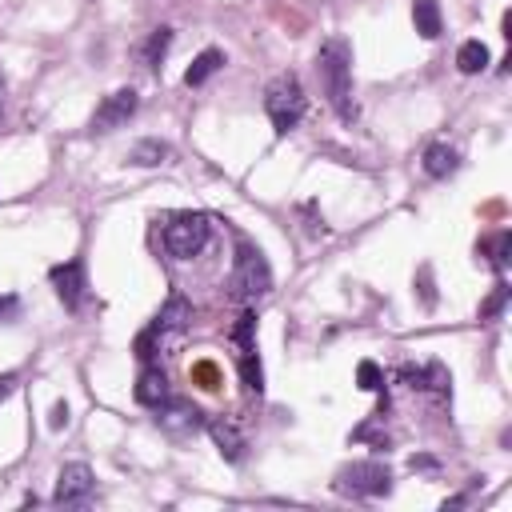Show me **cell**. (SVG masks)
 Masks as SVG:
<instances>
[{"label":"cell","mask_w":512,"mask_h":512,"mask_svg":"<svg viewBox=\"0 0 512 512\" xmlns=\"http://www.w3.org/2000/svg\"><path fill=\"white\" fill-rule=\"evenodd\" d=\"M316 76H320V88L332 104V112L340 120H356V100H352V48L348 40L332 36L320 44L316 52Z\"/></svg>","instance_id":"obj_1"},{"label":"cell","mask_w":512,"mask_h":512,"mask_svg":"<svg viewBox=\"0 0 512 512\" xmlns=\"http://www.w3.org/2000/svg\"><path fill=\"white\" fill-rule=\"evenodd\" d=\"M304 104H308V100H304V88H300L296 72H280V76L268 80V88H264V112H268L276 136H288V132L300 124Z\"/></svg>","instance_id":"obj_2"},{"label":"cell","mask_w":512,"mask_h":512,"mask_svg":"<svg viewBox=\"0 0 512 512\" xmlns=\"http://www.w3.org/2000/svg\"><path fill=\"white\" fill-rule=\"evenodd\" d=\"M208 236H212V224H208L204 212H180V216H172V220L164 224V248H168V256H176V260L200 256V248L208 244Z\"/></svg>","instance_id":"obj_3"},{"label":"cell","mask_w":512,"mask_h":512,"mask_svg":"<svg viewBox=\"0 0 512 512\" xmlns=\"http://www.w3.org/2000/svg\"><path fill=\"white\" fill-rule=\"evenodd\" d=\"M268 288H272V268H268L264 252L252 248V244H240L236 248V268H232V292L240 300H260Z\"/></svg>","instance_id":"obj_4"},{"label":"cell","mask_w":512,"mask_h":512,"mask_svg":"<svg viewBox=\"0 0 512 512\" xmlns=\"http://www.w3.org/2000/svg\"><path fill=\"white\" fill-rule=\"evenodd\" d=\"M336 492L344 496H388L392 492V472L380 460H356L336 472Z\"/></svg>","instance_id":"obj_5"},{"label":"cell","mask_w":512,"mask_h":512,"mask_svg":"<svg viewBox=\"0 0 512 512\" xmlns=\"http://www.w3.org/2000/svg\"><path fill=\"white\" fill-rule=\"evenodd\" d=\"M92 488H96V476L88 464H64L60 476H56V492H52V504L60 508H80L92 500Z\"/></svg>","instance_id":"obj_6"},{"label":"cell","mask_w":512,"mask_h":512,"mask_svg":"<svg viewBox=\"0 0 512 512\" xmlns=\"http://www.w3.org/2000/svg\"><path fill=\"white\" fill-rule=\"evenodd\" d=\"M136 104H140L136 88H116V92H108V96L100 100V108L92 112V132H112V128H120V124H128V116L136 112Z\"/></svg>","instance_id":"obj_7"},{"label":"cell","mask_w":512,"mask_h":512,"mask_svg":"<svg viewBox=\"0 0 512 512\" xmlns=\"http://www.w3.org/2000/svg\"><path fill=\"white\" fill-rule=\"evenodd\" d=\"M52 288H56V296L64 300V308H80V300H84V264L80 260H68V264H56L52 268Z\"/></svg>","instance_id":"obj_8"},{"label":"cell","mask_w":512,"mask_h":512,"mask_svg":"<svg viewBox=\"0 0 512 512\" xmlns=\"http://www.w3.org/2000/svg\"><path fill=\"white\" fill-rule=\"evenodd\" d=\"M160 416V428H168V432H192V428H200V408L196 404H188V400H164L160 408H156Z\"/></svg>","instance_id":"obj_9"},{"label":"cell","mask_w":512,"mask_h":512,"mask_svg":"<svg viewBox=\"0 0 512 512\" xmlns=\"http://www.w3.org/2000/svg\"><path fill=\"white\" fill-rule=\"evenodd\" d=\"M164 400H168V380H164V372H160V368H144L140 380H136V404L160 408Z\"/></svg>","instance_id":"obj_10"},{"label":"cell","mask_w":512,"mask_h":512,"mask_svg":"<svg viewBox=\"0 0 512 512\" xmlns=\"http://www.w3.org/2000/svg\"><path fill=\"white\" fill-rule=\"evenodd\" d=\"M208 432H212V440H216V448H220L224 460L236 464V460L244 456V436H240V428H236L232 420H212Z\"/></svg>","instance_id":"obj_11"},{"label":"cell","mask_w":512,"mask_h":512,"mask_svg":"<svg viewBox=\"0 0 512 512\" xmlns=\"http://www.w3.org/2000/svg\"><path fill=\"white\" fill-rule=\"evenodd\" d=\"M456 168H460L456 148H448V144H428V148H424V172H428V176L444 180V176H452Z\"/></svg>","instance_id":"obj_12"},{"label":"cell","mask_w":512,"mask_h":512,"mask_svg":"<svg viewBox=\"0 0 512 512\" xmlns=\"http://www.w3.org/2000/svg\"><path fill=\"white\" fill-rule=\"evenodd\" d=\"M188 320H192V304H188L184 296H172V300L160 308V316L152 320V328L164 336V332H180Z\"/></svg>","instance_id":"obj_13"},{"label":"cell","mask_w":512,"mask_h":512,"mask_svg":"<svg viewBox=\"0 0 512 512\" xmlns=\"http://www.w3.org/2000/svg\"><path fill=\"white\" fill-rule=\"evenodd\" d=\"M412 20H416V32H420L424 40H436V36L444 32V24H440V4H436V0H416V4H412Z\"/></svg>","instance_id":"obj_14"},{"label":"cell","mask_w":512,"mask_h":512,"mask_svg":"<svg viewBox=\"0 0 512 512\" xmlns=\"http://www.w3.org/2000/svg\"><path fill=\"white\" fill-rule=\"evenodd\" d=\"M456 68H460L464 76L484 72V68H488V44H484V40H464L460 52H456Z\"/></svg>","instance_id":"obj_15"},{"label":"cell","mask_w":512,"mask_h":512,"mask_svg":"<svg viewBox=\"0 0 512 512\" xmlns=\"http://www.w3.org/2000/svg\"><path fill=\"white\" fill-rule=\"evenodd\" d=\"M168 156H172V148H168L164 140H140V144H132L128 164H136V168H152V164H164Z\"/></svg>","instance_id":"obj_16"},{"label":"cell","mask_w":512,"mask_h":512,"mask_svg":"<svg viewBox=\"0 0 512 512\" xmlns=\"http://www.w3.org/2000/svg\"><path fill=\"white\" fill-rule=\"evenodd\" d=\"M220 64H224V56H220L216 48H204V52H200V56L192 60V68L184 72V84H188V88H196V84H204V80H208L212 72H220Z\"/></svg>","instance_id":"obj_17"},{"label":"cell","mask_w":512,"mask_h":512,"mask_svg":"<svg viewBox=\"0 0 512 512\" xmlns=\"http://www.w3.org/2000/svg\"><path fill=\"white\" fill-rule=\"evenodd\" d=\"M168 44H172V28H156V32L144 40V64H148V68H160V60L168 56Z\"/></svg>","instance_id":"obj_18"},{"label":"cell","mask_w":512,"mask_h":512,"mask_svg":"<svg viewBox=\"0 0 512 512\" xmlns=\"http://www.w3.org/2000/svg\"><path fill=\"white\" fill-rule=\"evenodd\" d=\"M240 372H244L248 392H260V388H264V372H260V356H256V348H240Z\"/></svg>","instance_id":"obj_19"},{"label":"cell","mask_w":512,"mask_h":512,"mask_svg":"<svg viewBox=\"0 0 512 512\" xmlns=\"http://www.w3.org/2000/svg\"><path fill=\"white\" fill-rule=\"evenodd\" d=\"M356 380H360V388H364V392H384V372H380L372 360H360Z\"/></svg>","instance_id":"obj_20"},{"label":"cell","mask_w":512,"mask_h":512,"mask_svg":"<svg viewBox=\"0 0 512 512\" xmlns=\"http://www.w3.org/2000/svg\"><path fill=\"white\" fill-rule=\"evenodd\" d=\"M504 300H508V284H496V292L488 296V304L480 308V316H484V320H488V316H496V312L504 308Z\"/></svg>","instance_id":"obj_21"},{"label":"cell","mask_w":512,"mask_h":512,"mask_svg":"<svg viewBox=\"0 0 512 512\" xmlns=\"http://www.w3.org/2000/svg\"><path fill=\"white\" fill-rule=\"evenodd\" d=\"M48 424H52V428H64V424H68V404H64V400L52 408V420H48Z\"/></svg>","instance_id":"obj_22"},{"label":"cell","mask_w":512,"mask_h":512,"mask_svg":"<svg viewBox=\"0 0 512 512\" xmlns=\"http://www.w3.org/2000/svg\"><path fill=\"white\" fill-rule=\"evenodd\" d=\"M12 388H16V372H4V376H0V404L12 396Z\"/></svg>","instance_id":"obj_23"},{"label":"cell","mask_w":512,"mask_h":512,"mask_svg":"<svg viewBox=\"0 0 512 512\" xmlns=\"http://www.w3.org/2000/svg\"><path fill=\"white\" fill-rule=\"evenodd\" d=\"M16 296H0V320H8V316H16Z\"/></svg>","instance_id":"obj_24"},{"label":"cell","mask_w":512,"mask_h":512,"mask_svg":"<svg viewBox=\"0 0 512 512\" xmlns=\"http://www.w3.org/2000/svg\"><path fill=\"white\" fill-rule=\"evenodd\" d=\"M0 116H4V80H0Z\"/></svg>","instance_id":"obj_25"}]
</instances>
